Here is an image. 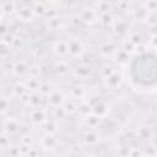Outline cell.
Segmentation results:
<instances>
[{"instance_id":"cell-12","label":"cell","mask_w":157,"mask_h":157,"mask_svg":"<svg viewBox=\"0 0 157 157\" xmlns=\"http://www.w3.org/2000/svg\"><path fill=\"white\" fill-rule=\"evenodd\" d=\"M113 28H114L115 33H118V34H126L128 33V25H126V22H124L121 20H115L113 23Z\"/></svg>"},{"instance_id":"cell-10","label":"cell","mask_w":157,"mask_h":157,"mask_svg":"<svg viewBox=\"0 0 157 157\" xmlns=\"http://www.w3.org/2000/svg\"><path fill=\"white\" fill-rule=\"evenodd\" d=\"M32 10H33V13L34 16H45L47 13V10H48V6L45 2H33L32 4Z\"/></svg>"},{"instance_id":"cell-3","label":"cell","mask_w":157,"mask_h":157,"mask_svg":"<svg viewBox=\"0 0 157 157\" xmlns=\"http://www.w3.org/2000/svg\"><path fill=\"white\" fill-rule=\"evenodd\" d=\"M53 52L54 54L60 59L64 60L66 56H69V45H67V39H58L53 44Z\"/></svg>"},{"instance_id":"cell-5","label":"cell","mask_w":157,"mask_h":157,"mask_svg":"<svg viewBox=\"0 0 157 157\" xmlns=\"http://www.w3.org/2000/svg\"><path fill=\"white\" fill-rule=\"evenodd\" d=\"M65 97L61 92L58 91H52L48 94V103L53 107V108H58V107H63V104L65 103Z\"/></svg>"},{"instance_id":"cell-14","label":"cell","mask_w":157,"mask_h":157,"mask_svg":"<svg viewBox=\"0 0 157 157\" xmlns=\"http://www.w3.org/2000/svg\"><path fill=\"white\" fill-rule=\"evenodd\" d=\"M17 130H18V124H17V121H15L12 119L7 120V123L4 124V132L7 131L9 136L12 135V134H15V132H17Z\"/></svg>"},{"instance_id":"cell-17","label":"cell","mask_w":157,"mask_h":157,"mask_svg":"<svg viewBox=\"0 0 157 157\" xmlns=\"http://www.w3.org/2000/svg\"><path fill=\"white\" fill-rule=\"evenodd\" d=\"M144 6H145V9H146L148 12H156V11H157V2H156V1H147V2H144Z\"/></svg>"},{"instance_id":"cell-13","label":"cell","mask_w":157,"mask_h":157,"mask_svg":"<svg viewBox=\"0 0 157 157\" xmlns=\"http://www.w3.org/2000/svg\"><path fill=\"white\" fill-rule=\"evenodd\" d=\"M31 119H32V121H34V123H37V124H44V123L47 121L45 114H44V112H43L42 109H36V110L32 113Z\"/></svg>"},{"instance_id":"cell-9","label":"cell","mask_w":157,"mask_h":157,"mask_svg":"<svg viewBox=\"0 0 157 157\" xmlns=\"http://www.w3.org/2000/svg\"><path fill=\"white\" fill-rule=\"evenodd\" d=\"M28 71H29V66H28L23 60L16 61V63L13 64V66H12V72L16 74L17 76H23V75L27 74Z\"/></svg>"},{"instance_id":"cell-11","label":"cell","mask_w":157,"mask_h":157,"mask_svg":"<svg viewBox=\"0 0 157 157\" xmlns=\"http://www.w3.org/2000/svg\"><path fill=\"white\" fill-rule=\"evenodd\" d=\"M107 112H108V107H107V104L103 103V102L97 103V104L93 105L92 109H91V113H93L94 115H97V117H99V118L104 117Z\"/></svg>"},{"instance_id":"cell-16","label":"cell","mask_w":157,"mask_h":157,"mask_svg":"<svg viewBox=\"0 0 157 157\" xmlns=\"http://www.w3.org/2000/svg\"><path fill=\"white\" fill-rule=\"evenodd\" d=\"M87 119H86V121H87V124H88V126L90 128H94V126H97L98 124H99V120H101V118L99 117H97V115H94L93 113H91L90 115L87 114V117H86Z\"/></svg>"},{"instance_id":"cell-2","label":"cell","mask_w":157,"mask_h":157,"mask_svg":"<svg viewBox=\"0 0 157 157\" xmlns=\"http://www.w3.org/2000/svg\"><path fill=\"white\" fill-rule=\"evenodd\" d=\"M98 18H99V15L94 10V7H85L80 12V20L82 23L93 25V23L98 22Z\"/></svg>"},{"instance_id":"cell-1","label":"cell","mask_w":157,"mask_h":157,"mask_svg":"<svg viewBox=\"0 0 157 157\" xmlns=\"http://www.w3.org/2000/svg\"><path fill=\"white\" fill-rule=\"evenodd\" d=\"M67 45H69V56L80 59L82 58L85 53V45L83 42L78 37H71L67 39Z\"/></svg>"},{"instance_id":"cell-6","label":"cell","mask_w":157,"mask_h":157,"mask_svg":"<svg viewBox=\"0 0 157 157\" xmlns=\"http://www.w3.org/2000/svg\"><path fill=\"white\" fill-rule=\"evenodd\" d=\"M131 15H132V17H134L136 21H145V20L148 18L150 12L145 9L144 4H140V6L131 9Z\"/></svg>"},{"instance_id":"cell-4","label":"cell","mask_w":157,"mask_h":157,"mask_svg":"<svg viewBox=\"0 0 157 157\" xmlns=\"http://www.w3.org/2000/svg\"><path fill=\"white\" fill-rule=\"evenodd\" d=\"M103 80H104L105 87L109 88V90H117L123 83V76L117 71L114 74H112L110 76H108L107 78H103Z\"/></svg>"},{"instance_id":"cell-15","label":"cell","mask_w":157,"mask_h":157,"mask_svg":"<svg viewBox=\"0 0 157 157\" xmlns=\"http://www.w3.org/2000/svg\"><path fill=\"white\" fill-rule=\"evenodd\" d=\"M99 72H101V75L103 76V78H107L108 76H110L112 74H114L115 70H114V67H113L112 65H109V64H104L103 66H101Z\"/></svg>"},{"instance_id":"cell-7","label":"cell","mask_w":157,"mask_h":157,"mask_svg":"<svg viewBox=\"0 0 157 157\" xmlns=\"http://www.w3.org/2000/svg\"><path fill=\"white\" fill-rule=\"evenodd\" d=\"M83 142L88 146H93L96 145L98 141H99V135L94 131V130H87L85 134H83Z\"/></svg>"},{"instance_id":"cell-8","label":"cell","mask_w":157,"mask_h":157,"mask_svg":"<svg viewBox=\"0 0 157 157\" xmlns=\"http://www.w3.org/2000/svg\"><path fill=\"white\" fill-rule=\"evenodd\" d=\"M0 10H1V15H11V13H16L17 10V2H10V1H4L0 4Z\"/></svg>"},{"instance_id":"cell-19","label":"cell","mask_w":157,"mask_h":157,"mask_svg":"<svg viewBox=\"0 0 157 157\" xmlns=\"http://www.w3.org/2000/svg\"><path fill=\"white\" fill-rule=\"evenodd\" d=\"M151 43H152V45H153V49H157V36H152Z\"/></svg>"},{"instance_id":"cell-18","label":"cell","mask_w":157,"mask_h":157,"mask_svg":"<svg viewBox=\"0 0 157 157\" xmlns=\"http://www.w3.org/2000/svg\"><path fill=\"white\" fill-rule=\"evenodd\" d=\"M150 135H151V132H150V130H148L146 126L140 128L139 131H137V136H139L140 139H147V137H150Z\"/></svg>"}]
</instances>
